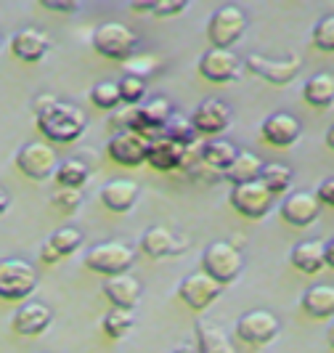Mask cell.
<instances>
[{
    "mask_svg": "<svg viewBox=\"0 0 334 353\" xmlns=\"http://www.w3.org/2000/svg\"><path fill=\"white\" fill-rule=\"evenodd\" d=\"M35 123L51 143H74L88 130V117L80 106L59 101L53 96H40L35 101Z\"/></svg>",
    "mask_w": 334,
    "mask_h": 353,
    "instance_id": "cell-1",
    "label": "cell"
},
{
    "mask_svg": "<svg viewBox=\"0 0 334 353\" xmlns=\"http://www.w3.org/2000/svg\"><path fill=\"white\" fill-rule=\"evenodd\" d=\"M90 46L98 56H104L109 61H127L138 48V35L120 21H104L93 30Z\"/></svg>",
    "mask_w": 334,
    "mask_h": 353,
    "instance_id": "cell-2",
    "label": "cell"
},
{
    "mask_svg": "<svg viewBox=\"0 0 334 353\" xmlns=\"http://www.w3.org/2000/svg\"><path fill=\"white\" fill-rule=\"evenodd\" d=\"M37 290V271L21 258L0 261V301L21 303Z\"/></svg>",
    "mask_w": 334,
    "mask_h": 353,
    "instance_id": "cell-3",
    "label": "cell"
},
{
    "mask_svg": "<svg viewBox=\"0 0 334 353\" xmlns=\"http://www.w3.org/2000/svg\"><path fill=\"white\" fill-rule=\"evenodd\" d=\"M242 268H244V258L231 242H212L202 252V271L220 287L236 282Z\"/></svg>",
    "mask_w": 334,
    "mask_h": 353,
    "instance_id": "cell-4",
    "label": "cell"
},
{
    "mask_svg": "<svg viewBox=\"0 0 334 353\" xmlns=\"http://www.w3.org/2000/svg\"><path fill=\"white\" fill-rule=\"evenodd\" d=\"M136 252L125 242H98L85 252V265L101 276H123L130 271Z\"/></svg>",
    "mask_w": 334,
    "mask_h": 353,
    "instance_id": "cell-5",
    "label": "cell"
},
{
    "mask_svg": "<svg viewBox=\"0 0 334 353\" xmlns=\"http://www.w3.org/2000/svg\"><path fill=\"white\" fill-rule=\"evenodd\" d=\"M247 30V14L239 6H220L207 21V40L212 48L231 51Z\"/></svg>",
    "mask_w": 334,
    "mask_h": 353,
    "instance_id": "cell-6",
    "label": "cell"
},
{
    "mask_svg": "<svg viewBox=\"0 0 334 353\" xmlns=\"http://www.w3.org/2000/svg\"><path fill=\"white\" fill-rule=\"evenodd\" d=\"M279 319L273 316L271 311L265 308H255V311H247L236 321V337L244 340L247 345L252 348H263L268 343H273L279 337Z\"/></svg>",
    "mask_w": 334,
    "mask_h": 353,
    "instance_id": "cell-7",
    "label": "cell"
},
{
    "mask_svg": "<svg viewBox=\"0 0 334 353\" xmlns=\"http://www.w3.org/2000/svg\"><path fill=\"white\" fill-rule=\"evenodd\" d=\"M17 168L21 170V176L32 178V181H48L59 168V159L51 143L32 141L24 143L17 152Z\"/></svg>",
    "mask_w": 334,
    "mask_h": 353,
    "instance_id": "cell-8",
    "label": "cell"
},
{
    "mask_svg": "<svg viewBox=\"0 0 334 353\" xmlns=\"http://www.w3.org/2000/svg\"><path fill=\"white\" fill-rule=\"evenodd\" d=\"M273 199L276 196L265 189L260 181H252V183H242V186H233L229 194L231 208L244 215L249 221H260L265 218L271 208H273Z\"/></svg>",
    "mask_w": 334,
    "mask_h": 353,
    "instance_id": "cell-9",
    "label": "cell"
},
{
    "mask_svg": "<svg viewBox=\"0 0 334 353\" xmlns=\"http://www.w3.org/2000/svg\"><path fill=\"white\" fill-rule=\"evenodd\" d=\"M173 117V106L167 99H149L143 104L133 106V123H130V130L141 133L143 139H157L162 136L167 120Z\"/></svg>",
    "mask_w": 334,
    "mask_h": 353,
    "instance_id": "cell-10",
    "label": "cell"
},
{
    "mask_svg": "<svg viewBox=\"0 0 334 353\" xmlns=\"http://www.w3.org/2000/svg\"><path fill=\"white\" fill-rule=\"evenodd\" d=\"M231 106L220 99H207L194 109L191 125L196 136H207V139H218L220 133H226L231 125Z\"/></svg>",
    "mask_w": 334,
    "mask_h": 353,
    "instance_id": "cell-11",
    "label": "cell"
},
{
    "mask_svg": "<svg viewBox=\"0 0 334 353\" xmlns=\"http://www.w3.org/2000/svg\"><path fill=\"white\" fill-rule=\"evenodd\" d=\"M244 67L252 74L263 77L265 83H271V85H286V83H292L298 77L300 59L289 56V59L279 61V59H268V56H260V53H249L244 59Z\"/></svg>",
    "mask_w": 334,
    "mask_h": 353,
    "instance_id": "cell-12",
    "label": "cell"
},
{
    "mask_svg": "<svg viewBox=\"0 0 334 353\" xmlns=\"http://www.w3.org/2000/svg\"><path fill=\"white\" fill-rule=\"evenodd\" d=\"M223 287L210 279L205 271H196V274H189L183 282L178 284V298L186 303L191 311H205L210 308L212 303L220 298Z\"/></svg>",
    "mask_w": 334,
    "mask_h": 353,
    "instance_id": "cell-13",
    "label": "cell"
},
{
    "mask_svg": "<svg viewBox=\"0 0 334 353\" xmlns=\"http://www.w3.org/2000/svg\"><path fill=\"white\" fill-rule=\"evenodd\" d=\"M149 152V139H143L136 130H120L106 143V154L123 168H138L146 162Z\"/></svg>",
    "mask_w": 334,
    "mask_h": 353,
    "instance_id": "cell-14",
    "label": "cell"
},
{
    "mask_svg": "<svg viewBox=\"0 0 334 353\" xmlns=\"http://www.w3.org/2000/svg\"><path fill=\"white\" fill-rule=\"evenodd\" d=\"M239 72H242V61H239V56L233 51L210 48V51L202 53V59H199V74L205 80H210V83H218V85L236 80Z\"/></svg>",
    "mask_w": 334,
    "mask_h": 353,
    "instance_id": "cell-15",
    "label": "cell"
},
{
    "mask_svg": "<svg viewBox=\"0 0 334 353\" xmlns=\"http://www.w3.org/2000/svg\"><path fill=\"white\" fill-rule=\"evenodd\" d=\"M300 130H302V125L295 114H289V112H273V114H268L260 125V136H263L265 143H271V146H276V149H286V146H292V143L300 139Z\"/></svg>",
    "mask_w": 334,
    "mask_h": 353,
    "instance_id": "cell-16",
    "label": "cell"
},
{
    "mask_svg": "<svg viewBox=\"0 0 334 353\" xmlns=\"http://www.w3.org/2000/svg\"><path fill=\"white\" fill-rule=\"evenodd\" d=\"M53 321V311L45 303L27 301L19 305V311L14 314L11 324H14V332L21 337H37L43 335Z\"/></svg>",
    "mask_w": 334,
    "mask_h": 353,
    "instance_id": "cell-17",
    "label": "cell"
},
{
    "mask_svg": "<svg viewBox=\"0 0 334 353\" xmlns=\"http://www.w3.org/2000/svg\"><path fill=\"white\" fill-rule=\"evenodd\" d=\"M83 242H85V236H83L80 229H72V226L56 229L51 236L43 242V248H40V261L48 265L59 263V261L74 255L77 250L83 248Z\"/></svg>",
    "mask_w": 334,
    "mask_h": 353,
    "instance_id": "cell-18",
    "label": "cell"
},
{
    "mask_svg": "<svg viewBox=\"0 0 334 353\" xmlns=\"http://www.w3.org/2000/svg\"><path fill=\"white\" fill-rule=\"evenodd\" d=\"M282 218L289 226H298L305 229L311 223H316L318 215H321V202L316 199V194H308V192H295L282 202Z\"/></svg>",
    "mask_w": 334,
    "mask_h": 353,
    "instance_id": "cell-19",
    "label": "cell"
},
{
    "mask_svg": "<svg viewBox=\"0 0 334 353\" xmlns=\"http://www.w3.org/2000/svg\"><path fill=\"white\" fill-rule=\"evenodd\" d=\"M189 149H191V146H189ZM189 149L176 141H170V139H165V136H157V139L149 141L146 162H149L154 170H159V173H170V170H178V168L186 165Z\"/></svg>",
    "mask_w": 334,
    "mask_h": 353,
    "instance_id": "cell-20",
    "label": "cell"
},
{
    "mask_svg": "<svg viewBox=\"0 0 334 353\" xmlns=\"http://www.w3.org/2000/svg\"><path fill=\"white\" fill-rule=\"evenodd\" d=\"M51 48V40L45 32H40L35 27H24L11 37V53L24 64H37L45 59V53Z\"/></svg>",
    "mask_w": 334,
    "mask_h": 353,
    "instance_id": "cell-21",
    "label": "cell"
},
{
    "mask_svg": "<svg viewBox=\"0 0 334 353\" xmlns=\"http://www.w3.org/2000/svg\"><path fill=\"white\" fill-rule=\"evenodd\" d=\"M143 255L154 258V261H162V258H173L180 250L186 248V242H180L176 234L165 226H152V229L143 231L141 242H138Z\"/></svg>",
    "mask_w": 334,
    "mask_h": 353,
    "instance_id": "cell-22",
    "label": "cell"
},
{
    "mask_svg": "<svg viewBox=\"0 0 334 353\" xmlns=\"http://www.w3.org/2000/svg\"><path fill=\"white\" fill-rule=\"evenodd\" d=\"M104 295L106 301L112 303V308H125V311H133L138 301H141V282L130 274H123V276H109L104 282Z\"/></svg>",
    "mask_w": 334,
    "mask_h": 353,
    "instance_id": "cell-23",
    "label": "cell"
},
{
    "mask_svg": "<svg viewBox=\"0 0 334 353\" xmlns=\"http://www.w3.org/2000/svg\"><path fill=\"white\" fill-rule=\"evenodd\" d=\"M138 183L130 178H114L101 186V202L106 210L112 212H127L138 202Z\"/></svg>",
    "mask_w": 334,
    "mask_h": 353,
    "instance_id": "cell-24",
    "label": "cell"
},
{
    "mask_svg": "<svg viewBox=\"0 0 334 353\" xmlns=\"http://www.w3.org/2000/svg\"><path fill=\"white\" fill-rule=\"evenodd\" d=\"M302 311L311 319H332L334 316V284H313L302 292Z\"/></svg>",
    "mask_w": 334,
    "mask_h": 353,
    "instance_id": "cell-25",
    "label": "cell"
},
{
    "mask_svg": "<svg viewBox=\"0 0 334 353\" xmlns=\"http://www.w3.org/2000/svg\"><path fill=\"white\" fill-rule=\"evenodd\" d=\"M236 154H239V149L231 141H226V139H207V141L199 146V159H202L207 168L223 170V173L233 165Z\"/></svg>",
    "mask_w": 334,
    "mask_h": 353,
    "instance_id": "cell-26",
    "label": "cell"
},
{
    "mask_svg": "<svg viewBox=\"0 0 334 353\" xmlns=\"http://www.w3.org/2000/svg\"><path fill=\"white\" fill-rule=\"evenodd\" d=\"M302 99L305 104L313 109H326L334 104V74L329 72H318L313 77L305 80L302 85Z\"/></svg>",
    "mask_w": 334,
    "mask_h": 353,
    "instance_id": "cell-27",
    "label": "cell"
},
{
    "mask_svg": "<svg viewBox=\"0 0 334 353\" xmlns=\"http://www.w3.org/2000/svg\"><path fill=\"white\" fill-rule=\"evenodd\" d=\"M289 261L292 265L302 271V274H318L321 268H326V261H324V242L318 239H308V242H300L292 248L289 252Z\"/></svg>",
    "mask_w": 334,
    "mask_h": 353,
    "instance_id": "cell-28",
    "label": "cell"
},
{
    "mask_svg": "<svg viewBox=\"0 0 334 353\" xmlns=\"http://www.w3.org/2000/svg\"><path fill=\"white\" fill-rule=\"evenodd\" d=\"M196 351L199 353H236L233 343L229 340V335L207 321L196 324Z\"/></svg>",
    "mask_w": 334,
    "mask_h": 353,
    "instance_id": "cell-29",
    "label": "cell"
},
{
    "mask_svg": "<svg viewBox=\"0 0 334 353\" xmlns=\"http://www.w3.org/2000/svg\"><path fill=\"white\" fill-rule=\"evenodd\" d=\"M263 159L258 154H249V152H239L233 165L223 176L229 178L233 186H242V183H252V181H260V173H263Z\"/></svg>",
    "mask_w": 334,
    "mask_h": 353,
    "instance_id": "cell-30",
    "label": "cell"
},
{
    "mask_svg": "<svg viewBox=\"0 0 334 353\" xmlns=\"http://www.w3.org/2000/svg\"><path fill=\"white\" fill-rule=\"evenodd\" d=\"M90 178V168L83 162V159H61L56 173H53V181L59 189H83Z\"/></svg>",
    "mask_w": 334,
    "mask_h": 353,
    "instance_id": "cell-31",
    "label": "cell"
},
{
    "mask_svg": "<svg viewBox=\"0 0 334 353\" xmlns=\"http://www.w3.org/2000/svg\"><path fill=\"white\" fill-rule=\"evenodd\" d=\"M292 168H286V165H279V162H268L263 165V173H260V183H263L265 189L271 192L273 196L284 194L289 186H292Z\"/></svg>",
    "mask_w": 334,
    "mask_h": 353,
    "instance_id": "cell-32",
    "label": "cell"
},
{
    "mask_svg": "<svg viewBox=\"0 0 334 353\" xmlns=\"http://www.w3.org/2000/svg\"><path fill=\"white\" fill-rule=\"evenodd\" d=\"M136 319H133V311H125V308H112L104 319H101V330L109 340H123L130 330H133Z\"/></svg>",
    "mask_w": 334,
    "mask_h": 353,
    "instance_id": "cell-33",
    "label": "cell"
},
{
    "mask_svg": "<svg viewBox=\"0 0 334 353\" xmlns=\"http://www.w3.org/2000/svg\"><path fill=\"white\" fill-rule=\"evenodd\" d=\"M162 136L189 149V146L194 143V139H196V130H194V125H191V117H180V114H173V117L167 120V125H165Z\"/></svg>",
    "mask_w": 334,
    "mask_h": 353,
    "instance_id": "cell-34",
    "label": "cell"
},
{
    "mask_svg": "<svg viewBox=\"0 0 334 353\" xmlns=\"http://www.w3.org/2000/svg\"><path fill=\"white\" fill-rule=\"evenodd\" d=\"M117 88H120V99L125 106H138L146 99V80L138 74H125L123 80H117Z\"/></svg>",
    "mask_w": 334,
    "mask_h": 353,
    "instance_id": "cell-35",
    "label": "cell"
},
{
    "mask_svg": "<svg viewBox=\"0 0 334 353\" xmlns=\"http://www.w3.org/2000/svg\"><path fill=\"white\" fill-rule=\"evenodd\" d=\"M90 101H93V106L106 109V112L120 109L123 99H120V88H117V83H112V80L96 83V85H93V90H90Z\"/></svg>",
    "mask_w": 334,
    "mask_h": 353,
    "instance_id": "cell-36",
    "label": "cell"
},
{
    "mask_svg": "<svg viewBox=\"0 0 334 353\" xmlns=\"http://www.w3.org/2000/svg\"><path fill=\"white\" fill-rule=\"evenodd\" d=\"M313 46L324 53H334V14L324 17L313 27Z\"/></svg>",
    "mask_w": 334,
    "mask_h": 353,
    "instance_id": "cell-37",
    "label": "cell"
},
{
    "mask_svg": "<svg viewBox=\"0 0 334 353\" xmlns=\"http://www.w3.org/2000/svg\"><path fill=\"white\" fill-rule=\"evenodd\" d=\"M51 205L59 212L70 215V212H74L83 205V189H59V192L51 196Z\"/></svg>",
    "mask_w": 334,
    "mask_h": 353,
    "instance_id": "cell-38",
    "label": "cell"
},
{
    "mask_svg": "<svg viewBox=\"0 0 334 353\" xmlns=\"http://www.w3.org/2000/svg\"><path fill=\"white\" fill-rule=\"evenodd\" d=\"M186 8H189L186 0H152V17H159V19L178 17Z\"/></svg>",
    "mask_w": 334,
    "mask_h": 353,
    "instance_id": "cell-39",
    "label": "cell"
},
{
    "mask_svg": "<svg viewBox=\"0 0 334 353\" xmlns=\"http://www.w3.org/2000/svg\"><path fill=\"white\" fill-rule=\"evenodd\" d=\"M40 6L45 11H53V14H77L80 11L77 0H40Z\"/></svg>",
    "mask_w": 334,
    "mask_h": 353,
    "instance_id": "cell-40",
    "label": "cell"
},
{
    "mask_svg": "<svg viewBox=\"0 0 334 353\" xmlns=\"http://www.w3.org/2000/svg\"><path fill=\"white\" fill-rule=\"evenodd\" d=\"M316 199L326 208H334V178L321 181V186L316 189Z\"/></svg>",
    "mask_w": 334,
    "mask_h": 353,
    "instance_id": "cell-41",
    "label": "cell"
},
{
    "mask_svg": "<svg viewBox=\"0 0 334 353\" xmlns=\"http://www.w3.org/2000/svg\"><path fill=\"white\" fill-rule=\"evenodd\" d=\"M324 261H326L329 268H334V236L329 242H324Z\"/></svg>",
    "mask_w": 334,
    "mask_h": 353,
    "instance_id": "cell-42",
    "label": "cell"
},
{
    "mask_svg": "<svg viewBox=\"0 0 334 353\" xmlns=\"http://www.w3.org/2000/svg\"><path fill=\"white\" fill-rule=\"evenodd\" d=\"M8 208H11V196H8V192L0 186V218L8 212Z\"/></svg>",
    "mask_w": 334,
    "mask_h": 353,
    "instance_id": "cell-43",
    "label": "cell"
},
{
    "mask_svg": "<svg viewBox=\"0 0 334 353\" xmlns=\"http://www.w3.org/2000/svg\"><path fill=\"white\" fill-rule=\"evenodd\" d=\"M170 353H199V351H196L194 345H178L176 351H170Z\"/></svg>",
    "mask_w": 334,
    "mask_h": 353,
    "instance_id": "cell-44",
    "label": "cell"
},
{
    "mask_svg": "<svg viewBox=\"0 0 334 353\" xmlns=\"http://www.w3.org/2000/svg\"><path fill=\"white\" fill-rule=\"evenodd\" d=\"M326 146H329V149L334 152V125L329 128V130H326Z\"/></svg>",
    "mask_w": 334,
    "mask_h": 353,
    "instance_id": "cell-45",
    "label": "cell"
},
{
    "mask_svg": "<svg viewBox=\"0 0 334 353\" xmlns=\"http://www.w3.org/2000/svg\"><path fill=\"white\" fill-rule=\"evenodd\" d=\"M329 345L334 348V332H329Z\"/></svg>",
    "mask_w": 334,
    "mask_h": 353,
    "instance_id": "cell-46",
    "label": "cell"
},
{
    "mask_svg": "<svg viewBox=\"0 0 334 353\" xmlns=\"http://www.w3.org/2000/svg\"><path fill=\"white\" fill-rule=\"evenodd\" d=\"M0 48H3V35H0Z\"/></svg>",
    "mask_w": 334,
    "mask_h": 353,
    "instance_id": "cell-47",
    "label": "cell"
},
{
    "mask_svg": "<svg viewBox=\"0 0 334 353\" xmlns=\"http://www.w3.org/2000/svg\"><path fill=\"white\" fill-rule=\"evenodd\" d=\"M329 332H334V324H332V327H329Z\"/></svg>",
    "mask_w": 334,
    "mask_h": 353,
    "instance_id": "cell-48",
    "label": "cell"
}]
</instances>
